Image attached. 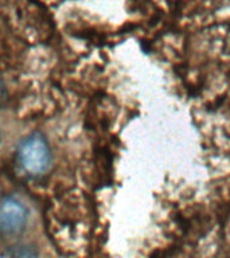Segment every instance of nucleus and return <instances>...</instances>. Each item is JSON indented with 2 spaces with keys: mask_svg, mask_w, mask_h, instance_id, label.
<instances>
[{
  "mask_svg": "<svg viewBox=\"0 0 230 258\" xmlns=\"http://www.w3.org/2000/svg\"><path fill=\"white\" fill-rule=\"evenodd\" d=\"M15 163L20 172L28 177L46 175L51 168L52 153L43 135L35 132L24 137L16 148Z\"/></svg>",
  "mask_w": 230,
  "mask_h": 258,
  "instance_id": "f257e3e1",
  "label": "nucleus"
},
{
  "mask_svg": "<svg viewBox=\"0 0 230 258\" xmlns=\"http://www.w3.org/2000/svg\"><path fill=\"white\" fill-rule=\"evenodd\" d=\"M28 221V209L19 198L4 197L0 207V227L6 235L19 234Z\"/></svg>",
  "mask_w": 230,
  "mask_h": 258,
  "instance_id": "f03ea898",
  "label": "nucleus"
},
{
  "mask_svg": "<svg viewBox=\"0 0 230 258\" xmlns=\"http://www.w3.org/2000/svg\"><path fill=\"white\" fill-rule=\"evenodd\" d=\"M2 258H35V255L32 253V250L20 247V249H11L4 251Z\"/></svg>",
  "mask_w": 230,
  "mask_h": 258,
  "instance_id": "7ed1b4c3",
  "label": "nucleus"
}]
</instances>
